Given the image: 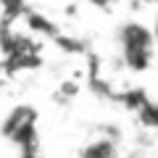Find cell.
<instances>
[{"instance_id":"cell-1","label":"cell","mask_w":158,"mask_h":158,"mask_svg":"<svg viewBox=\"0 0 158 158\" xmlns=\"http://www.w3.org/2000/svg\"><path fill=\"white\" fill-rule=\"evenodd\" d=\"M118 48H121V58L127 66L135 71H145L153 61L156 34L140 21H127L118 29Z\"/></svg>"},{"instance_id":"cell-2","label":"cell","mask_w":158,"mask_h":158,"mask_svg":"<svg viewBox=\"0 0 158 158\" xmlns=\"http://www.w3.org/2000/svg\"><path fill=\"white\" fill-rule=\"evenodd\" d=\"M82 158H118V153L111 140H98L82 150Z\"/></svg>"},{"instance_id":"cell-3","label":"cell","mask_w":158,"mask_h":158,"mask_svg":"<svg viewBox=\"0 0 158 158\" xmlns=\"http://www.w3.org/2000/svg\"><path fill=\"white\" fill-rule=\"evenodd\" d=\"M87 3H90V6H95V8H111L116 0H87Z\"/></svg>"},{"instance_id":"cell-4","label":"cell","mask_w":158,"mask_h":158,"mask_svg":"<svg viewBox=\"0 0 158 158\" xmlns=\"http://www.w3.org/2000/svg\"><path fill=\"white\" fill-rule=\"evenodd\" d=\"M153 21H156V27H153V34H156V42H158V13H156V19H153Z\"/></svg>"},{"instance_id":"cell-5","label":"cell","mask_w":158,"mask_h":158,"mask_svg":"<svg viewBox=\"0 0 158 158\" xmlns=\"http://www.w3.org/2000/svg\"><path fill=\"white\" fill-rule=\"evenodd\" d=\"M145 3H158V0H145Z\"/></svg>"},{"instance_id":"cell-6","label":"cell","mask_w":158,"mask_h":158,"mask_svg":"<svg viewBox=\"0 0 158 158\" xmlns=\"http://www.w3.org/2000/svg\"><path fill=\"white\" fill-rule=\"evenodd\" d=\"M27 158H29V156H27Z\"/></svg>"}]
</instances>
